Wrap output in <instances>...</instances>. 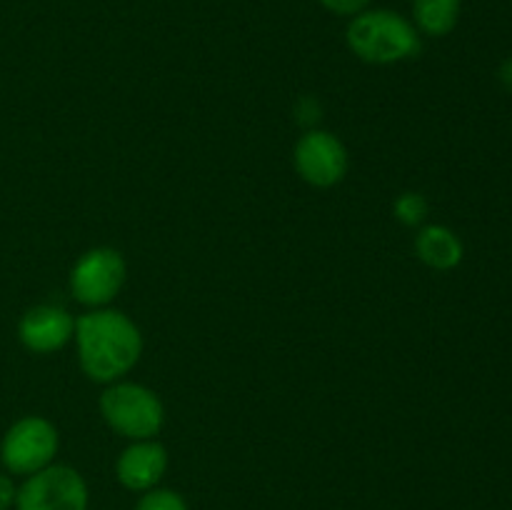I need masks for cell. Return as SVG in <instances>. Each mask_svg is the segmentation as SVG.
<instances>
[{
  "label": "cell",
  "instance_id": "6da1fadb",
  "mask_svg": "<svg viewBox=\"0 0 512 510\" xmlns=\"http://www.w3.org/2000/svg\"><path fill=\"white\" fill-rule=\"evenodd\" d=\"M75 353L88 380L110 385L123 380L143 355V333L115 308H93L75 318Z\"/></svg>",
  "mask_w": 512,
  "mask_h": 510
},
{
  "label": "cell",
  "instance_id": "7a4b0ae2",
  "mask_svg": "<svg viewBox=\"0 0 512 510\" xmlns=\"http://www.w3.org/2000/svg\"><path fill=\"white\" fill-rule=\"evenodd\" d=\"M350 53L370 65H395L415 58L423 48L413 20L388 8H365L345 28Z\"/></svg>",
  "mask_w": 512,
  "mask_h": 510
},
{
  "label": "cell",
  "instance_id": "3957f363",
  "mask_svg": "<svg viewBox=\"0 0 512 510\" xmlns=\"http://www.w3.org/2000/svg\"><path fill=\"white\" fill-rule=\"evenodd\" d=\"M100 415L125 440H148L163 430L165 405L155 390L135 380H115L100 393Z\"/></svg>",
  "mask_w": 512,
  "mask_h": 510
},
{
  "label": "cell",
  "instance_id": "277c9868",
  "mask_svg": "<svg viewBox=\"0 0 512 510\" xmlns=\"http://www.w3.org/2000/svg\"><path fill=\"white\" fill-rule=\"evenodd\" d=\"M60 450V433L53 420L45 415H23L3 433L0 440V463L5 473L28 475L55 463Z\"/></svg>",
  "mask_w": 512,
  "mask_h": 510
},
{
  "label": "cell",
  "instance_id": "5b68a950",
  "mask_svg": "<svg viewBox=\"0 0 512 510\" xmlns=\"http://www.w3.org/2000/svg\"><path fill=\"white\" fill-rule=\"evenodd\" d=\"M125 278H128V263L123 253L110 245H98V248L85 250L75 260L68 288L75 303L85 305L88 310L108 308L123 290Z\"/></svg>",
  "mask_w": 512,
  "mask_h": 510
},
{
  "label": "cell",
  "instance_id": "8992f818",
  "mask_svg": "<svg viewBox=\"0 0 512 510\" xmlns=\"http://www.w3.org/2000/svg\"><path fill=\"white\" fill-rule=\"evenodd\" d=\"M88 483L75 468L53 463L18 485L15 510H88Z\"/></svg>",
  "mask_w": 512,
  "mask_h": 510
},
{
  "label": "cell",
  "instance_id": "52a82bcc",
  "mask_svg": "<svg viewBox=\"0 0 512 510\" xmlns=\"http://www.w3.org/2000/svg\"><path fill=\"white\" fill-rule=\"evenodd\" d=\"M295 173L320 190L343 183L350 168V155L343 140L323 128H308L293 148Z\"/></svg>",
  "mask_w": 512,
  "mask_h": 510
},
{
  "label": "cell",
  "instance_id": "ba28073f",
  "mask_svg": "<svg viewBox=\"0 0 512 510\" xmlns=\"http://www.w3.org/2000/svg\"><path fill=\"white\" fill-rule=\"evenodd\" d=\"M75 335V315L58 303H38L18 320V340L35 355L63 350Z\"/></svg>",
  "mask_w": 512,
  "mask_h": 510
},
{
  "label": "cell",
  "instance_id": "9c48e42d",
  "mask_svg": "<svg viewBox=\"0 0 512 510\" xmlns=\"http://www.w3.org/2000/svg\"><path fill=\"white\" fill-rule=\"evenodd\" d=\"M168 463V450L155 438L130 440L115 460V478L130 493H148L165 478Z\"/></svg>",
  "mask_w": 512,
  "mask_h": 510
},
{
  "label": "cell",
  "instance_id": "30bf717a",
  "mask_svg": "<svg viewBox=\"0 0 512 510\" xmlns=\"http://www.w3.org/2000/svg\"><path fill=\"white\" fill-rule=\"evenodd\" d=\"M415 255L433 270H453L463 263V240L448 225H420L415 235Z\"/></svg>",
  "mask_w": 512,
  "mask_h": 510
},
{
  "label": "cell",
  "instance_id": "8fae6325",
  "mask_svg": "<svg viewBox=\"0 0 512 510\" xmlns=\"http://www.w3.org/2000/svg\"><path fill=\"white\" fill-rule=\"evenodd\" d=\"M463 0H413V25L420 35L445 38L455 30Z\"/></svg>",
  "mask_w": 512,
  "mask_h": 510
},
{
  "label": "cell",
  "instance_id": "7c38bea8",
  "mask_svg": "<svg viewBox=\"0 0 512 510\" xmlns=\"http://www.w3.org/2000/svg\"><path fill=\"white\" fill-rule=\"evenodd\" d=\"M395 218L400 220L408 228H420L425 223L430 213V205L425 200L423 193H415V190H408V193H400L393 203Z\"/></svg>",
  "mask_w": 512,
  "mask_h": 510
},
{
  "label": "cell",
  "instance_id": "4fadbf2b",
  "mask_svg": "<svg viewBox=\"0 0 512 510\" xmlns=\"http://www.w3.org/2000/svg\"><path fill=\"white\" fill-rule=\"evenodd\" d=\"M135 510H188V503L180 493L170 488H153L148 493H140Z\"/></svg>",
  "mask_w": 512,
  "mask_h": 510
},
{
  "label": "cell",
  "instance_id": "5bb4252c",
  "mask_svg": "<svg viewBox=\"0 0 512 510\" xmlns=\"http://www.w3.org/2000/svg\"><path fill=\"white\" fill-rule=\"evenodd\" d=\"M370 3H373V0H320V5H323L325 10H330V13L335 15H348V18L363 13L365 8H370Z\"/></svg>",
  "mask_w": 512,
  "mask_h": 510
},
{
  "label": "cell",
  "instance_id": "9a60e30c",
  "mask_svg": "<svg viewBox=\"0 0 512 510\" xmlns=\"http://www.w3.org/2000/svg\"><path fill=\"white\" fill-rule=\"evenodd\" d=\"M15 495H18V485L13 483L10 473H3V470H0V510L13 508Z\"/></svg>",
  "mask_w": 512,
  "mask_h": 510
},
{
  "label": "cell",
  "instance_id": "2e32d148",
  "mask_svg": "<svg viewBox=\"0 0 512 510\" xmlns=\"http://www.w3.org/2000/svg\"><path fill=\"white\" fill-rule=\"evenodd\" d=\"M498 80L503 83L505 90H510V93H512V55H510V58H505L503 63H500Z\"/></svg>",
  "mask_w": 512,
  "mask_h": 510
}]
</instances>
